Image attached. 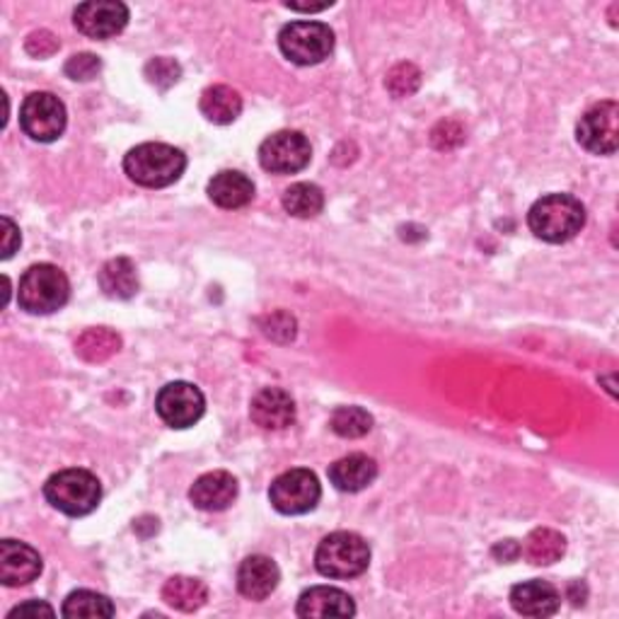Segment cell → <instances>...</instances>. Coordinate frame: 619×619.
Here are the masks:
<instances>
[{"label":"cell","mask_w":619,"mask_h":619,"mask_svg":"<svg viewBox=\"0 0 619 619\" xmlns=\"http://www.w3.org/2000/svg\"><path fill=\"white\" fill-rule=\"evenodd\" d=\"M99 286H103L105 296L115 298V300L133 298L139 290L136 266H133L131 259L127 257L111 259V262L103 266V272H99Z\"/></svg>","instance_id":"obj_22"},{"label":"cell","mask_w":619,"mask_h":619,"mask_svg":"<svg viewBox=\"0 0 619 619\" xmlns=\"http://www.w3.org/2000/svg\"><path fill=\"white\" fill-rule=\"evenodd\" d=\"M66 107L51 93H32L20 109V127L32 141L51 143L66 131Z\"/></svg>","instance_id":"obj_8"},{"label":"cell","mask_w":619,"mask_h":619,"mask_svg":"<svg viewBox=\"0 0 619 619\" xmlns=\"http://www.w3.org/2000/svg\"><path fill=\"white\" fill-rule=\"evenodd\" d=\"M119 348H121L119 334L105 330V328L87 330L81 340L75 342V354L85 358L87 364H103L107 361V358L115 356Z\"/></svg>","instance_id":"obj_25"},{"label":"cell","mask_w":619,"mask_h":619,"mask_svg":"<svg viewBox=\"0 0 619 619\" xmlns=\"http://www.w3.org/2000/svg\"><path fill=\"white\" fill-rule=\"evenodd\" d=\"M199 107H201V115H204L211 123L228 127V123H233L240 117L242 97L238 90H233L228 85H213L204 90Z\"/></svg>","instance_id":"obj_21"},{"label":"cell","mask_w":619,"mask_h":619,"mask_svg":"<svg viewBox=\"0 0 619 619\" xmlns=\"http://www.w3.org/2000/svg\"><path fill=\"white\" fill-rule=\"evenodd\" d=\"M421 73L414 69L412 63H400L397 69H392V73L388 75V87L392 90L395 97H407L412 95L416 87H419Z\"/></svg>","instance_id":"obj_30"},{"label":"cell","mask_w":619,"mask_h":619,"mask_svg":"<svg viewBox=\"0 0 619 619\" xmlns=\"http://www.w3.org/2000/svg\"><path fill=\"white\" fill-rule=\"evenodd\" d=\"M209 199L225 211L245 209L254 199V184L252 179L242 172L225 170L209 182Z\"/></svg>","instance_id":"obj_20"},{"label":"cell","mask_w":619,"mask_h":619,"mask_svg":"<svg viewBox=\"0 0 619 619\" xmlns=\"http://www.w3.org/2000/svg\"><path fill=\"white\" fill-rule=\"evenodd\" d=\"M189 499L201 511H225L238 499V479L223 469L209 472L194 481V487L189 489Z\"/></svg>","instance_id":"obj_15"},{"label":"cell","mask_w":619,"mask_h":619,"mask_svg":"<svg viewBox=\"0 0 619 619\" xmlns=\"http://www.w3.org/2000/svg\"><path fill=\"white\" fill-rule=\"evenodd\" d=\"M332 431L342 438H364L373 429V416L361 407H340L332 414Z\"/></svg>","instance_id":"obj_28"},{"label":"cell","mask_w":619,"mask_h":619,"mask_svg":"<svg viewBox=\"0 0 619 619\" xmlns=\"http://www.w3.org/2000/svg\"><path fill=\"white\" fill-rule=\"evenodd\" d=\"M330 5H332V0H330V3H320V5H298V3H286V8H290V10H300V13H320V10L330 8Z\"/></svg>","instance_id":"obj_36"},{"label":"cell","mask_w":619,"mask_h":619,"mask_svg":"<svg viewBox=\"0 0 619 619\" xmlns=\"http://www.w3.org/2000/svg\"><path fill=\"white\" fill-rule=\"evenodd\" d=\"M73 22L90 39H109L127 27L129 8L117 0H93L75 8Z\"/></svg>","instance_id":"obj_12"},{"label":"cell","mask_w":619,"mask_h":619,"mask_svg":"<svg viewBox=\"0 0 619 619\" xmlns=\"http://www.w3.org/2000/svg\"><path fill=\"white\" fill-rule=\"evenodd\" d=\"M123 170L131 182L148 189L175 184L187 170V155L167 143H141L123 157Z\"/></svg>","instance_id":"obj_1"},{"label":"cell","mask_w":619,"mask_h":619,"mask_svg":"<svg viewBox=\"0 0 619 619\" xmlns=\"http://www.w3.org/2000/svg\"><path fill=\"white\" fill-rule=\"evenodd\" d=\"M370 564V547L356 533H332L314 551V567L328 579H356Z\"/></svg>","instance_id":"obj_5"},{"label":"cell","mask_w":619,"mask_h":619,"mask_svg":"<svg viewBox=\"0 0 619 619\" xmlns=\"http://www.w3.org/2000/svg\"><path fill=\"white\" fill-rule=\"evenodd\" d=\"M376 477H378L376 460L361 453L336 460V463L330 467V481L340 491H348V493L364 491L376 481Z\"/></svg>","instance_id":"obj_19"},{"label":"cell","mask_w":619,"mask_h":619,"mask_svg":"<svg viewBox=\"0 0 619 619\" xmlns=\"http://www.w3.org/2000/svg\"><path fill=\"white\" fill-rule=\"evenodd\" d=\"M63 617L71 619H99V617H115V605L109 598L95 591H73L63 603Z\"/></svg>","instance_id":"obj_26"},{"label":"cell","mask_w":619,"mask_h":619,"mask_svg":"<svg viewBox=\"0 0 619 619\" xmlns=\"http://www.w3.org/2000/svg\"><path fill=\"white\" fill-rule=\"evenodd\" d=\"M281 581V571L274 559L264 555L247 557L238 569V588L250 600H266L276 591Z\"/></svg>","instance_id":"obj_17"},{"label":"cell","mask_w":619,"mask_h":619,"mask_svg":"<svg viewBox=\"0 0 619 619\" xmlns=\"http://www.w3.org/2000/svg\"><path fill=\"white\" fill-rule=\"evenodd\" d=\"M322 487L310 469H288L269 489V501L284 515H302L320 503Z\"/></svg>","instance_id":"obj_7"},{"label":"cell","mask_w":619,"mask_h":619,"mask_svg":"<svg viewBox=\"0 0 619 619\" xmlns=\"http://www.w3.org/2000/svg\"><path fill=\"white\" fill-rule=\"evenodd\" d=\"M41 573V557L37 549H32L17 539H3L0 543V581L8 588H17V585H27L37 581Z\"/></svg>","instance_id":"obj_13"},{"label":"cell","mask_w":619,"mask_h":619,"mask_svg":"<svg viewBox=\"0 0 619 619\" xmlns=\"http://www.w3.org/2000/svg\"><path fill=\"white\" fill-rule=\"evenodd\" d=\"M44 497L56 511L66 515L83 517L93 513L103 501V487L99 479L87 469H63L44 484Z\"/></svg>","instance_id":"obj_3"},{"label":"cell","mask_w":619,"mask_h":619,"mask_svg":"<svg viewBox=\"0 0 619 619\" xmlns=\"http://www.w3.org/2000/svg\"><path fill=\"white\" fill-rule=\"evenodd\" d=\"M278 47L290 63L318 66L334 49V32L324 22H290L281 29Z\"/></svg>","instance_id":"obj_6"},{"label":"cell","mask_w":619,"mask_h":619,"mask_svg":"<svg viewBox=\"0 0 619 619\" xmlns=\"http://www.w3.org/2000/svg\"><path fill=\"white\" fill-rule=\"evenodd\" d=\"M56 610L49 605V603H44V600H27V603H22L17 605L15 610H10L8 619H17V617H32V619H37V617H53Z\"/></svg>","instance_id":"obj_33"},{"label":"cell","mask_w":619,"mask_h":619,"mask_svg":"<svg viewBox=\"0 0 619 619\" xmlns=\"http://www.w3.org/2000/svg\"><path fill=\"white\" fill-rule=\"evenodd\" d=\"M71 296V284L59 266L37 264L29 266L20 278L17 302L29 314H51L61 310Z\"/></svg>","instance_id":"obj_4"},{"label":"cell","mask_w":619,"mask_h":619,"mask_svg":"<svg viewBox=\"0 0 619 619\" xmlns=\"http://www.w3.org/2000/svg\"><path fill=\"white\" fill-rule=\"evenodd\" d=\"M523 555L535 567H549L564 557L567 551V539L564 535H559L557 531H549V527H537L531 535H527L523 545Z\"/></svg>","instance_id":"obj_24"},{"label":"cell","mask_w":619,"mask_h":619,"mask_svg":"<svg viewBox=\"0 0 619 619\" xmlns=\"http://www.w3.org/2000/svg\"><path fill=\"white\" fill-rule=\"evenodd\" d=\"M20 242H22V238H20L17 225L5 216V218H3V259L13 257L17 247H20Z\"/></svg>","instance_id":"obj_34"},{"label":"cell","mask_w":619,"mask_h":619,"mask_svg":"<svg viewBox=\"0 0 619 619\" xmlns=\"http://www.w3.org/2000/svg\"><path fill=\"white\" fill-rule=\"evenodd\" d=\"M493 555H503V561H511V559H515L517 555H521V547H517L513 539H509V543H503V545H499L497 549H493Z\"/></svg>","instance_id":"obj_35"},{"label":"cell","mask_w":619,"mask_h":619,"mask_svg":"<svg viewBox=\"0 0 619 619\" xmlns=\"http://www.w3.org/2000/svg\"><path fill=\"white\" fill-rule=\"evenodd\" d=\"M179 75H182L179 63L172 59H165V56H160V59H153L148 66H145V78H148V83H153L160 90L172 87L179 81Z\"/></svg>","instance_id":"obj_29"},{"label":"cell","mask_w":619,"mask_h":619,"mask_svg":"<svg viewBox=\"0 0 619 619\" xmlns=\"http://www.w3.org/2000/svg\"><path fill=\"white\" fill-rule=\"evenodd\" d=\"M250 416L266 431H284L296 421V402L281 388H264L250 404Z\"/></svg>","instance_id":"obj_14"},{"label":"cell","mask_w":619,"mask_h":619,"mask_svg":"<svg viewBox=\"0 0 619 619\" xmlns=\"http://www.w3.org/2000/svg\"><path fill=\"white\" fill-rule=\"evenodd\" d=\"M511 605L517 615L551 617L561 605L559 591L547 581H525L513 585Z\"/></svg>","instance_id":"obj_18"},{"label":"cell","mask_w":619,"mask_h":619,"mask_svg":"<svg viewBox=\"0 0 619 619\" xmlns=\"http://www.w3.org/2000/svg\"><path fill=\"white\" fill-rule=\"evenodd\" d=\"M298 617L306 619H328V617H354L356 605L352 600V595L330 588V585H318V588H310L300 595Z\"/></svg>","instance_id":"obj_16"},{"label":"cell","mask_w":619,"mask_h":619,"mask_svg":"<svg viewBox=\"0 0 619 619\" xmlns=\"http://www.w3.org/2000/svg\"><path fill=\"white\" fill-rule=\"evenodd\" d=\"M155 412L172 429H189L206 412V400L191 382H170L155 400Z\"/></svg>","instance_id":"obj_10"},{"label":"cell","mask_w":619,"mask_h":619,"mask_svg":"<svg viewBox=\"0 0 619 619\" xmlns=\"http://www.w3.org/2000/svg\"><path fill=\"white\" fill-rule=\"evenodd\" d=\"M103 69L97 56L93 53H75L66 63V75L73 78V81H93V78Z\"/></svg>","instance_id":"obj_31"},{"label":"cell","mask_w":619,"mask_h":619,"mask_svg":"<svg viewBox=\"0 0 619 619\" xmlns=\"http://www.w3.org/2000/svg\"><path fill=\"white\" fill-rule=\"evenodd\" d=\"M527 225L535 238L561 245L576 238L585 225V209L576 197L571 194H547L527 213Z\"/></svg>","instance_id":"obj_2"},{"label":"cell","mask_w":619,"mask_h":619,"mask_svg":"<svg viewBox=\"0 0 619 619\" xmlns=\"http://www.w3.org/2000/svg\"><path fill=\"white\" fill-rule=\"evenodd\" d=\"M576 139L593 155H612L619 145V107L612 99L591 107L581 117Z\"/></svg>","instance_id":"obj_11"},{"label":"cell","mask_w":619,"mask_h":619,"mask_svg":"<svg viewBox=\"0 0 619 619\" xmlns=\"http://www.w3.org/2000/svg\"><path fill=\"white\" fill-rule=\"evenodd\" d=\"M56 49H59V41H56L51 32H35V35L27 39V51L32 56H39V59L53 53Z\"/></svg>","instance_id":"obj_32"},{"label":"cell","mask_w":619,"mask_h":619,"mask_svg":"<svg viewBox=\"0 0 619 619\" xmlns=\"http://www.w3.org/2000/svg\"><path fill=\"white\" fill-rule=\"evenodd\" d=\"M284 209L296 218H314L324 209V194L318 184L298 182L286 189Z\"/></svg>","instance_id":"obj_27"},{"label":"cell","mask_w":619,"mask_h":619,"mask_svg":"<svg viewBox=\"0 0 619 619\" xmlns=\"http://www.w3.org/2000/svg\"><path fill=\"white\" fill-rule=\"evenodd\" d=\"M312 148L310 141L300 131H278L272 133L259 145V163L266 172L274 175H296L310 165Z\"/></svg>","instance_id":"obj_9"},{"label":"cell","mask_w":619,"mask_h":619,"mask_svg":"<svg viewBox=\"0 0 619 619\" xmlns=\"http://www.w3.org/2000/svg\"><path fill=\"white\" fill-rule=\"evenodd\" d=\"M163 600L179 612H197L209 600L204 581L191 576H172L163 585Z\"/></svg>","instance_id":"obj_23"}]
</instances>
